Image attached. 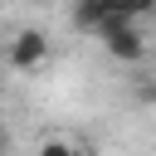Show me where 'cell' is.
Listing matches in <instances>:
<instances>
[{"label":"cell","mask_w":156,"mask_h":156,"mask_svg":"<svg viewBox=\"0 0 156 156\" xmlns=\"http://www.w3.org/2000/svg\"><path fill=\"white\" fill-rule=\"evenodd\" d=\"M93 34H98L102 49H107L112 58H122V63H141V58H146V39H141L136 20H117V15H107Z\"/></svg>","instance_id":"6da1fadb"},{"label":"cell","mask_w":156,"mask_h":156,"mask_svg":"<svg viewBox=\"0 0 156 156\" xmlns=\"http://www.w3.org/2000/svg\"><path fill=\"white\" fill-rule=\"evenodd\" d=\"M5 63L15 68V73H34V68H44L49 63V34L44 29H20L10 44H5Z\"/></svg>","instance_id":"7a4b0ae2"},{"label":"cell","mask_w":156,"mask_h":156,"mask_svg":"<svg viewBox=\"0 0 156 156\" xmlns=\"http://www.w3.org/2000/svg\"><path fill=\"white\" fill-rule=\"evenodd\" d=\"M68 20H73V29H88V34H93V29L107 20V0H73V15H68Z\"/></svg>","instance_id":"3957f363"},{"label":"cell","mask_w":156,"mask_h":156,"mask_svg":"<svg viewBox=\"0 0 156 156\" xmlns=\"http://www.w3.org/2000/svg\"><path fill=\"white\" fill-rule=\"evenodd\" d=\"M156 10V0H107V15H117V20H146Z\"/></svg>","instance_id":"277c9868"},{"label":"cell","mask_w":156,"mask_h":156,"mask_svg":"<svg viewBox=\"0 0 156 156\" xmlns=\"http://www.w3.org/2000/svg\"><path fill=\"white\" fill-rule=\"evenodd\" d=\"M63 151H78V141H68V136H44L39 141V156H63Z\"/></svg>","instance_id":"5b68a950"},{"label":"cell","mask_w":156,"mask_h":156,"mask_svg":"<svg viewBox=\"0 0 156 156\" xmlns=\"http://www.w3.org/2000/svg\"><path fill=\"white\" fill-rule=\"evenodd\" d=\"M136 102H156V78H136Z\"/></svg>","instance_id":"8992f818"},{"label":"cell","mask_w":156,"mask_h":156,"mask_svg":"<svg viewBox=\"0 0 156 156\" xmlns=\"http://www.w3.org/2000/svg\"><path fill=\"white\" fill-rule=\"evenodd\" d=\"M0 151H10V136H5V127H0Z\"/></svg>","instance_id":"52a82bcc"},{"label":"cell","mask_w":156,"mask_h":156,"mask_svg":"<svg viewBox=\"0 0 156 156\" xmlns=\"http://www.w3.org/2000/svg\"><path fill=\"white\" fill-rule=\"evenodd\" d=\"M0 88H5V78H0Z\"/></svg>","instance_id":"ba28073f"}]
</instances>
